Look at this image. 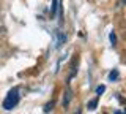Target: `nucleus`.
<instances>
[{"label":"nucleus","instance_id":"6","mask_svg":"<svg viewBox=\"0 0 126 114\" xmlns=\"http://www.w3.org/2000/svg\"><path fill=\"white\" fill-rule=\"evenodd\" d=\"M109 40H110V43H112V46H115V45H117V35H115V32H110Z\"/></svg>","mask_w":126,"mask_h":114},{"label":"nucleus","instance_id":"4","mask_svg":"<svg viewBox=\"0 0 126 114\" xmlns=\"http://www.w3.org/2000/svg\"><path fill=\"white\" fill-rule=\"evenodd\" d=\"M118 76H120V73H118V70H112V71L109 73V81H117L118 79Z\"/></svg>","mask_w":126,"mask_h":114},{"label":"nucleus","instance_id":"7","mask_svg":"<svg viewBox=\"0 0 126 114\" xmlns=\"http://www.w3.org/2000/svg\"><path fill=\"white\" fill-rule=\"evenodd\" d=\"M52 108H54V101H50V103H47L44 106V109H43V111H44V113H49V111H52Z\"/></svg>","mask_w":126,"mask_h":114},{"label":"nucleus","instance_id":"5","mask_svg":"<svg viewBox=\"0 0 126 114\" xmlns=\"http://www.w3.org/2000/svg\"><path fill=\"white\" fill-rule=\"evenodd\" d=\"M57 8H58V2H57V0H54V2H52V8H50V14H52V16H55Z\"/></svg>","mask_w":126,"mask_h":114},{"label":"nucleus","instance_id":"1","mask_svg":"<svg viewBox=\"0 0 126 114\" xmlns=\"http://www.w3.org/2000/svg\"><path fill=\"white\" fill-rule=\"evenodd\" d=\"M19 100H21L19 89H17V87H13L10 92H8V95L5 97V100H3V108H5L6 111H11L13 108H16V106H17Z\"/></svg>","mask_w":126,"mask_h":114},{"label":"nucleus","instance_id":"2","mask_svg":"<svg viewBox=\"0 0 126 114\" xmlns=\"http://www.w3.org/2000/svg\"><path fill=\"white\" fill-rule=\"evenodd\" d=\"M71 98H73V93H71V90L68 89V90H66V93H65V98L62 100V105L63 106H68L69 101H71Z\"/></svg>","mask_w":126,"mask_h":114},{"label":"nucleus","instance_id":"8","mask_svg":"<svg viewBox=\"0 0 126 114\" xmlns=\"http://www.w3.org/2000/svg\"><path fill=\"white\" fill-rule=\"evenodd\" d=\"M104 90H106V86H98V87H96V93L101 95V93H104Z\"/></svg>","mask_w":126,"mask_h":114},{"label":"nucleus","instance_id":"3","mask_svg":"<svg viewBox=\"0 0 126 114\" xmlns=\"http://www.w3.org/2000/svg\"><path fill=\"white\" fill-rule=\"evenodd\" d=\"M96 106H98V97L93 98V100H90L88 105H87V108H88L90 111H93V109H96Z\"/></svg>","mask_w":126,"mask_h":114}]
</instances>
